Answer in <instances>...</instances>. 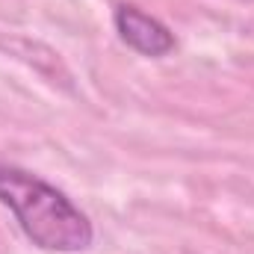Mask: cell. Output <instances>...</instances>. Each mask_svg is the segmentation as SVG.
Wrapping results in <instances>:
<instances>
[{"label":"cell","instance_id":"obj_1","mask_svg":"<svg viewBox=\"0 0 254 254\" xmlns=\"http://www.w3.org/2000/svg\"><path fill=\"white\" fill-rule=\"evenodd\" d=\"M0 204L12 210L21 231L42 252H86L95 240L89 216L39 175L0 163Z\"/></svg>","mask_w":254,"mask_h":254},{"label":"cell","instance_id":"obj_2","mask_svg":"<svg viewBox=\"0 0 254 254\" xmlns=\"http://www.w3.org/2000/svg\"><path fill=\"white\" fill-rule=\"evenodd\" d=\"M113 21H116V33L122 36V42L142 57H166L175 51L172 30L160 18L142 12L133 3H119Z\"/></svg>","mask_w":254,"mask_h":254}]
</instances>
